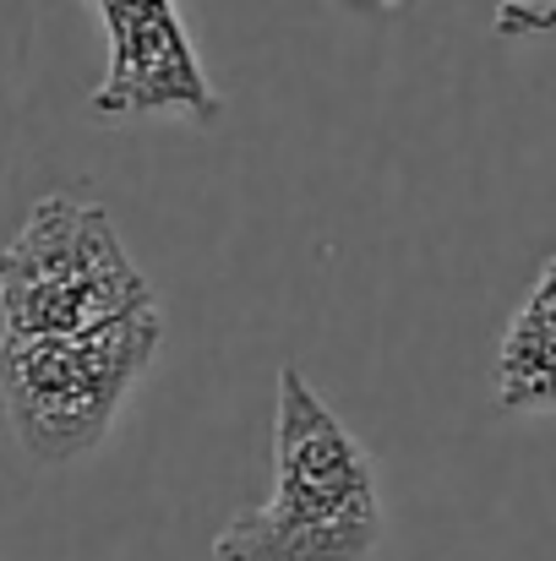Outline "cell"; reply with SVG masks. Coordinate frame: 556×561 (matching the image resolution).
<instances>
[{
  "label": "cell",
  "mask_w": 556,
  "mask_h": 561,
  "mask_svg": "<svg viewBox=\"0 0 556 561\" xmlns=\"http://www.w3.org/2000/svg\"><path fill=\"white\" fill-rule=\"evenodd\" d=\"M93 11L104 22V82L93 88L99 121H218L224 99L207 82L175 0H93Z\"/></svg>",
  "instance_id": "277c9868"
},
{
  "label": "cell",
  "mask_w": 556,
  "mask_h": 561,
  "mask_svg": "<svg viewBox=\"0 0 556 561\" xmlns=\"http://www.w3.org/2000/svg\"><path fill=\"white\" fill-rule=\"evenodd\" d=\"M497 403L508 414L556 409V256L513 311L497 350Z\"/></svg>",
  "instance_id": "5b68a950"
},
{
  "label": "cell",
  "mask_w": 556,
  "mask_h": 561,
  "mask_svg": "<svg viewBox=\"0 0 556 561\" xmlns=\"http://www.w3.org/2000/svg\"><path fill=\"white\" fill-rule=\"evenodd\" d=\"M164 350V311L143 306L115 322L49 339H0V398L16 447L33 463L88 458L121 420L137 381Z\"/></svg>",
  "instance_id": "7a4b0ae2"
},
{
  "label": "cell",
  "mask_w": 556,
  "mask_h": 561,
  "mask_svg": "<svg viewBox=\"0 0 556 561\" xmlns=\"http://www.w3.org/2000/svg\"><path fill=\"white\" fill-rule=\"evenodd\" d=\"M382 546V491L366 447L284 366L273 403V491L235 513L213 561H366Z\"/></svg>",
  "instance_id": "6da1fadb"
},
{
  "label": "cell",
  "mask_w": 556,
  "mask_h": 561,
  "mask_svg": "<svg viewBox=\"0 0 556 561\" xmlns=\"http://www.w3.org/2000/svg\"><path fill=\"white\" fill-rule=\"evenodd\" d=\"M159 306L115 218L82 196H44L0 251V339H49Z\"/></svg>",
  "instance_id": "3957f363"
}]
</instances>
